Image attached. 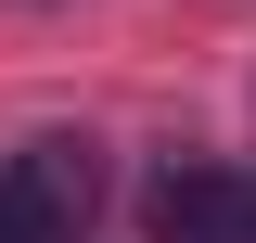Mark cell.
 I'll list each match as a JSON object with an SVG mask.
<instances>
[{"label":"cell","mask_w":256,"mask_h":243,"mask_svg":"<svg viewBox=\"0 0 256 243\" xmlns=\"http://www.w3.org/2000/svg\"><path fill=\"white\" fill-rule=\"evenodd\" d=\"M154 243H256V180L244 166H180L154 192Z\"/></svg>","instance_id":"7a4b0ae2"},{"label":"cell","mask_w":256,"mask_h":243,"mask_svg":"<svg viewBox=\"0 0 256 243\" xmlns=\"http://www.w3.org/2000/svg\"><path fill=\"white\" fill-rule=\"evenodd\" d=\"M102 218V154L90 141H26L0 166V243H90Z\"/></svg>","instance_id":"6da1fadb"}]
</instances>
